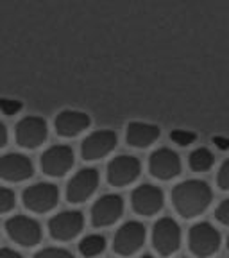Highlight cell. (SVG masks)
I'll use <instances>...</instances> for the list:
<instances>
[{"mask_svg": "<svg viewBox=\"0 0 229 258\" xmlns=\"http://www.w3.org/2000/svg\"><path fill=\"white\" fill-rule=\"evenodd\" d=\"M16 142L25 149H36L47 138V122L41 117H25L16 124Z\"/></svg>", "mask_w": 229, "mask_h": 258, "instance_id": "13", "label": "cell"}, {"mask_svg": "<svg viewBox=\"0 0 229 258\" xmlns=\"http://www.w3.org/2000/svg\"><path fill=\"white\" fill-rule=\"evenodd\" d=\"M34 258H75L70 251L61 249V247H45L40 253L34 254Z\"/></svg>", "mask_w": 229, "mask_h": 258, "instance_id": "23", "label": "cell"}, {"mask_svg": "<svg viewBox=\"0 0 229 258\" xmlns=\"http://www.w3.org/2000/svg\"><path fill=\"white\" fill-rule=\"evenodd\" d=\"M170 138H172L174 144L181 145V147H186V145L193 144V142L197 140V135L192 133V131H185V129H176L170 133Z\"/></svg>", "mask_w": 229, "mask_h": 258, "instance_id": "21", "label": "cell"}, {"mask_svg": "<svg viewBox=\"0 0 229 258\" xmlns=\"http://www.w3.org/2000/svg\"><path fill=\"white\" fill-rule=\"evenodd\" d=\"M213 142L217 144L218 149H229V138H220V137H215Z\"/></svg>", "mask_w": 229, "mask_h": 258, "instance_id": "29", "label": "cell"}, {"mask_svg": "<svg viewBox=\"0 0 229 258\" xmlns=\"http://www.w3.org/2000/svg\"><path fill=\"white\" fill-rule=\"evenodd\" d=\"M141 258H152V256H150V254H143Z\"/></svg>", "mask_w": 229, "mask_h": 258, "instance_id": "30", "label": "cell"}, {"mask_svg": "<svg viewBox=\"0 0 229 258\" xmlns=\"http://www.w3.org/2000/svg\"><path fill=\"white\" fill-rule=\"evenodd\" d=\"M131 205L136 214L149 217L158 214L163 206V192L154 185H141L131 194Z\"/></svg>", "mask_w": 229, "mask_h": 258, "instance_id": "16", "label": "cell"}, {"mask_svg": "<svg viewBox=\"0 0 229 258\" xmlns=\"http://www.w3.org/2000/svg\"><path fill=\"white\" fill-rule=\"evenodd\" d=\"M0 258H24L20 253H16L15 249H9V247H2L0 249Z\"/></svg>", "mask_w": 229, "mask_h": 258, "instance_id": "27", "label": "cell"}, {"mask_svg": "<svg viewBox=\"0 0 229 258\" xmlns=\"http://www.w3.org/2000/svg\"><path fill=\"white\" fill-rule=\"evenodd\" d=\"M32 161L25 154L9 153L0 156V177L6 181H25L32 176Z\"/></svg>", "mask_w": 229, "mask_h": 258, "instance_id": "15", "label": "cell"}, {"mask_svg": "<svg viewBox=\"0 0 229 258\" xmlns=\"http://www.w3.org/2000/svg\"><path fill=\"white\" fill-rule=\"evenodd\" d=\"M160 137V127L152 124H145V122H131L127 125V135L125 140L131 147H138V149H145L150 144L158 140Z\"/></svg>", "mask_w": 229, "mask_h": 258, "instance_id": "18", "label": "cell"}, {"mask_svg": "<svg viewBox=\"0 0 229 258\" xmlns=\"http://www.w3.org/2000/svg\"><path fill=\"white\" fill-rule=\"evenodd\" d=\"M124 214V201L117 194H106L97 199L92 208V224L95 228L111 226Z\"/></svg>", "mask_w": 229, "mask_h": 258, "instance_id": "8", "label": "cell"}, {"mask_svg": "<svg viewBox=\"0 0 229 258\" xmlns=\"http://www.w3.org/2000/svg\"><path fill=\"white\" fill-rule=\"evenodd\" d=\"M188 244L190 251L195 256L206 258L217 253L218 246H220V235L215 230L213 226L208 222H199L190 230L188 233Z\"/></svg>", "mask_w": 229, "mask_h": 258, "instance_id": "2", "label": "cell"}, {"mask_svg": "<svg viewBox=\"0 0 229 258\" xmlns=\"http://www.w3.org/2000/svg\"><path fill=\"white\" fill-rule=\"evenodd\" d=\"M73 165V151L70 145H52L41 154V169L47 176H64Z\"/></svg>", "mask_w": 229, "mask_h": 258, "instance_id": "10", "label": "cell"}, {"mask_svg": "<svg viewBox=\"0 0 229 258\" xmlns=\"http://www.w3.org/2000/svg\"><path fill=\"white\" fill-rule=\"evenodd\" d=\"M56 133L59 137L72 138L83 133L90 125V117L83 111H73V109H64L56 117Z\"/></svg>", "mask_w": 229, "mask_h": 258, "instance_id": "17", "label": "cell"}, {"mask_svg": "<svg viewBox=\"0 0 229 258\" xmlns=\"http://www.w3.org/2000/svg\"><path fill=\"white\" fill-rule=\"evenodd\" d=\"M217 185L220 190H229V158L222 163L217 176Z\"/></svg>", "mask_w": 229, "mask_h": 258, "instance_id": "25", "label": "cell"}, {"mask_svg": "<svg viewBox=\"0 0 229 258\" xmlns=\"http://www.w3.org/2000/svg\"><path fill=\"white\" fill-rule=\"evenodd\" d=\"M215 217H217L218 222L229 226V199L222 201L220 205L217 206V210H215Z\"/></svg>", "mask_w": 229, "mask_h": 258, "instance_id": "26", "label": "cell"}, {"mask_svg": "<svg viewBox=\"0 0 229 258\" xmlns=\"http://www.w3.org/2000/svg\"><path fill=\"white\" fill-rule=\"evenodd\" d=\"M22 109V102L15 101V99H0V111L11 117V115H16V113Z\"/></svg>", "mask_w": 229, "mask_h": 258, "instance_id": "24", "label": "cell"}, {"mask_svg": "<svg viewBox=\"0 0 229 258\" xmlns=\"http://www.w3.org/2000/svg\"><path fill=\"white\" fill-rule=\"evenodd\" d=\"M213 199V192L202 179H188L174 186L172 205L181 217H197L209 206Z\"/></svg>", "mask_w": 229, "mask_h": 258, "instance_id": "1", "label": "cell"}, {"mask_svg": "<svg viewBox=\"0 0 229 258\" xmlns=\"http://www.w3.org/2000/svg\"><path fill=\"white\" fill-rule=\"evenodd\" d=\"M8 235L24 247H32L41 240V226L34 219L25 215H15L6 222Z\"/></svg>", "mask_w": 229, "mask_h": 258, "instance_id": "6", "label": "cell"}, {"mask_svg": "<svg viewBox=\"0 0 229 258\" xmlns=\"http://www.w3.org/2000/svg\"><path fill=\"white\" fill-rule=\"evenodd\" d=\"M85 226V215L77 212V210H68V212H61L54 215L48 221V231L50 237L56 240H72L81 233Z\"/></svg>", "mask_w": 229, "mask_h": 258, "instance_id": "7", "label": "cell"}, {"mask_svg": "<svg viewBox=\"0 0 229 258\" xmlns=\"http://www.w3.org/2000/svg\"><path fill=\"white\" fill-rule=\"evenodd\" d=\"M59 199V190L52 183H36L29 186L24 192V205L31 212L45 214L57 205Z\"/></svg>", "mask_w": 229, "mask_h": 258, "instance_id": "4", "label": "cell"}, {"mask_svg": "<svg viewBox=\"0 0 229 258\" xmlns=\"http://www.w3.org/2000/svg\"><path fill=\"white\" fill-rule=\"evenodd\" d=\"M152 244L154 249L161 254V256H169V254L176 253L181 244V230L174 219L163 217L156 222L152 231Z\"/></svg>", "mask_w": 229, "mask_h": 258, "instance_id": "3", "label": "cell"}, {"mask_svg": "<svg viewBox=\"0 0 229 258\" xmlns=\"http://www.w3.org/2000/svg\"><path fill=\"white\" fill-rule=\"evenodd\" d=\"M145 242V226L141 222L129 221L115 233L113 238V249L122 256H131L136 253Z\"/></svg>", "mask_w": 229, "mask_h": 258, "instance_id": "5", "label": "cell"}, {"mask_svg": "<svg viewBox=\"0 0 229 258\" xmlns=\"http://www.w3.org/2000/svg\"><path fill=\"white\" fill-rule=\"evenodd\" d=\"M188 163H190V169L195 170V172H204V170H209L213 167L215 163V156L211 151L204 149H195L188 158Z\"/></svg>", "mask_w": 229, "mask_h": 258, "instance_id": "19", "label": "cell"}, {"mask_svg": "<svg viewBox=\"0 0 229 258\" xmlns=\"http://www.w3.org/2000/svg\"><path fill=\"white\" fill-rule=\"evenodd\" d=\"M97 186H99V170L90 169V167L81 169L66 186V199L73 205L85 203L95 192Z\"/></svg>", "mask_w": 229, "mask_h": 258, "instance_id": "12", "label": "cell"}, {"mask_svg": "<svg viewBox=\"0 0 229 258\" xmlns=\"http://www.w3.org/2000/svg\"><path fill=\"white\" fill-rule=\"evenodd\" d=\"M140 160L129 154L113 158L108 165V181L111 186H125L140 176Z\"/></svg>", "mask_w": 229, "mask_h": 258, "instance_id": "9", "label": "cell"}, {"mask_svg": "<svg viewBox=\"0 0 229 258\" xmlns=\"http://www.w3.org/2000/svg\"><path fill=\"white\" fill-rule=\"evenodd\" d=\"M149 170L156 179L169 181L181 174V160L169 147L154 151L149 158Z\"/></svg>", "mask_w": 229, "mask_h": 258, "instance_id": "11", "label": "cell"}, {"mask_svg": "<svg viewBox=\"0 0 229 258\" xmlns=\"http://www.w3.org/2000/svg\"><path fill=\"white\" fill-rule=\"evenodd\" d=\"M227 247H229V238H227Z\"/></svg>", "mask_w": 229, "mask_h": 258, "instance_id": "31", "label": "cell"}, {"mask_svg": "<svg viewBox=\"0 0 229 258\" xmlns=\"http://www.w3.org/2000/svg\"><path fill=\"white\" fill-rule=\"evenodd\" d=\"M6 144H8V129H6V125L0 120V149H2Z\"/></svg>", "mask_w": 229, "mask_h": 258, "instance_id": "28", "label": "cell"}, {"mask_svg": "<svg viewBox=\"0 0 229 258\" xmlns=\"http://www.w3.org/2000/svg\"><path fill=\"white\" fill-rule=\"evenodd\" d=\"M106 247V238L102 237V235H88V237H85L83 240H81L79 244V251L83 256H97V254H101L102 251H104Z\"/></svg>", "mask_w": 229, "mask_h": 258, "instance_id": "20", "label": "cell"}, {"mask_svg": "<svg viewBox=\"0 0 229 258\" xmlns=\"http://www.w3.org/2000/svg\"><path fill=\"white\" fill-rule=\"evenodd\" d=\"M15 192L11 188L0 186V214H6V212L15 208Z\"/></svg>", "mask_w": 229, "mask_h": 258, "instance_id": "22", "label": "cell"}, {"mask_svg": "<svg viewBox=\"0 0 229 258\" xmlns=\"http://www.w3.org/2000/svg\"><path fill=\"white\" fill-rule=\"evenodd\" d=\"M117 147V133L115 131H93L90 137L85 138L81 154L86 161L101 160Z\"/></svg>", "mask_w": 229, "mask_h": 258, "instance_id": "14", "label": "cell"}]
</instances>
